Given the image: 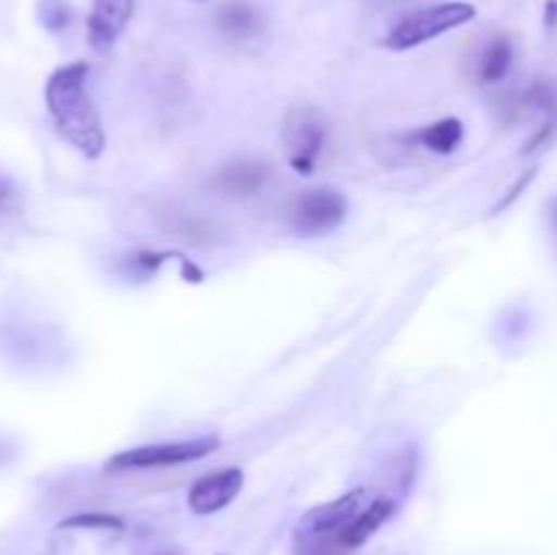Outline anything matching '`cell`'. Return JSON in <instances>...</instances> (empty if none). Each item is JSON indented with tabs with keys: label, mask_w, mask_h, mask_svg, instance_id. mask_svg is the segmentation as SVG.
Listing matches in <instances>:
<instances>
[{
	"label": "cell",
	"mask_w": 557,
	"mask_h": 555,
	"mask_svg": "<svg viewBox=\"0 0 557 555\" xmlns=\"http://www.w3.org/2000/svg\"><path fill=\"white\" fill-rule=\"evenodd\" d=\"M158 555H172V553H158Z\"/></svg>",
	"instance_id": "d6986e66"
},
{
	"label": "cell",
	"mask_w": 557,
	"mask_h": 555,
	"mask_svg": "<svg viewBox=\"0 0 557 555\" xmlns=\"http://www.w3.org/2000/svg\"><path fill=\"white\" fill-rule=\"evenodd\" d=\"M11 201V188H9V183H3V180H0V210H5V205H9Z\"/></svg>",
	"instance_id": "2e32d148"
},
{
	"label": "cell",
	"mask_w": 557,
	"mask_h": 555,
	"mask_svg": "<svg viewBox=\"0 0 557 555\" xmlns=\"http://www.w3.org/2000/svg\"><path fill=\"white\" fill-rule=\"evenodd\" d=\"M38 22L44 30L60 33L71 25V5L69 0H38Z\"/></svg>",
	"instance_id": "5bb4252c"
},
{
	"label": "cell",
	"mask_w": 557,
	"mask_h": 555,
	"mask_svg": "<svg viewBox=\"0 0 557 555\" xmlns=\"http://www.w3.org/2000/svg\"><path fill=\"white\" fill-rule=\"evenodd\" d=\"M375 490L357 488L335 501L313 506L299 517L292 536L294 555H354V522L375 498Z\"/></svg>",
	"instance_id": "7a4b0ae2"
},
{
	"label": "cell",
	"mask_w": 557,
	"mask_h": 555,
	"mask_svg": "<svg viewBox=\"0 0 557 555\" xmlns=\"http://www.w3.org/2000/svg\"><path fill=\"white\" fill-rule=\"evenodd\" d=\"M348 201L337 188H313L288 207V223L299 237H324L346 221Z\"/></svg>",
	"instance_id": "8992f818"
},
{
	"label": "cell",
	"mask_w": 557,
	"mask_h": 555,
	"mask_svg": "<svg viewBox=\"0 0 557 555\" xmlns=\"http://www.w3.org/2000/svg\"><path fill=\"white\" fill-rule=\"evenodd\" d=\"M462 136H466V128L457 118H444L435 120V123L424 125V128L413 131L408 136V141L428 152H438V156H449L457 147L462 145Z\"/></svg>",
	"instance_id": "7c38bea8"
},
{
	"label": "cell",
	"mask_w": 557,
	"mask_h": 555,
	"mask_svg": "<svg viewBox=\"0 0 557 555\" xmlns=\"http://www.w3.org/2000/svg\"><path fill=\"white\" fill-rule=\"evenodd\" d=\"M87 74H90V65L85 60L60 65L47 79L44 101H47L54 131L85 158H98L107 147V134L87 92Z\"/></svg>",
	"instance_id": "6da1fadb"
},
{
	"label": "cell",
	"mask_w": 557,
	"mask_h": 555,
	"mask_svg": "<svg viewBox=\"0 0 557 555\" xmlns=\"http://www.w3.org/2000/svg\"><path fill=\"white\" fill-rule=\"evenodd\" d=\"M549 226H553V232L557 234V196L549 201Z\"/></svg>",
	"instance_id": "ac0fdd59"
},
{
	"label": "cell",
	"mask_w": 557,
	"mask_h": 555,
	"mask_svg": "<svg viewBox=\"0 0 557 555\" xmlns=\"http://www.w3.org/2000/svg\"><path fill=\"white\" fill-rule=\"evenodd\" d=\"M270 183V166L261 161H234L228 166L218 169L215 177H212V188L223 196H256L259 190H264V185Z\"/></svg>",
	"instance_id": "30bf717a"
},
{
	"label": "cell",
	"mask_w": 557,
	"mask_h": 555,
	"mask_svg": "<svg viewBox=\"0 0 557 555\" xmlns=\"http://www.w3.org/2000/svg\"><path fill=\"white\" fill-rule=\"evenodd\" d=\"M330 139V125L324 114L313 107H297L283 125L286 158L297 174H313Z\"/></svg>",
	"instance_id": "5b68a950"
},
{
	"label": "cell",
	"mask_w": 557,
	"mask_h": 555,
	"mask_svg": "<svg viewBox=\"0 0 557 555\" xmlns=\"http://www.w3.org/2000/svg\"><path fill=\"white\" fill-rule=\"evenodd\" d=\"M243 468H221V471L205 473L188 490V509L199 517L215 515V511L226 509L243 493Z\"/></svg>",
	"instance_id": "52a82bcc"
},
{
	"label": "cell",
	"mask_w": 557,
	"mask_h": 555,
	"mask_svg": "<svg viewBox=\"0 0 557 555\" xmlns=\"http://www.w3.org/2000/svg\"><path fill=\"white\" fill-rule=\"evenodd\" d=\"M163 261H166V254H131L125 267H128V272H134V275L150 278L156 275L158 267H161Z\"/></svg>",
	"instance_id": "9a60e30c"
},
{
	"label": "cell",
	"mask_w": 557,
	"mask_h": 555,
	"mask_svg": "<svg viewBox=\"0 0 557 555\" xmlns=\"http://www.w3.org/2000/svg\"><path fill=\"white\" fill-rule=\"evenodd\" d=\"M221 446L218 435H201V439L188 441H166V444H147L136 446V449L117 452L109 457L107 471H147V468H172L185 466L207 457Z\"/></svg>",
	"instance_id": "277c9868"
},
{
	"label": "cell",
	"mask_w": 557,
	"mask_h": 555,
	"mask_svg": "<svg viewBox=\"0 0 557 555\" xmlns=\"http://www.w3.org/2000/svg\"><path fill=\"white\" fill-rule=\"evenodd\" d=\"M63 531L71 528H79V531H125L123 517L107 515V511H79V515H71L65 520H60Z\"/></svg>",
	"instance_id": "4fadbf2b"
},
{
	"label": "cell",
	"mask_w": 557,
	"mask_h": 555,
	"mask_svg": "<svg viewBox=\"0 0 557 555\" xmlns=\"http://www.w3.org/2000/svg\"><path fill=\"white\" fill-rule=\"evenodd\" d=\"M134 14V0H92L87 16V41L96 52H107L114 47Z\"/></svg>",
	"instance_id": "9c48e42d"
},
{
	"label": "cell",
	"mask_w": 557,
	"mask_h": 555,
	"mask_svg": "<svg viewBox=\"0 0 557 555\" xmlns=\"http://www.w3.org/2000/svg\"><path fill=\"white\" fill-rule=\"evenodd\" d=\"M267 20L248 0H232L215 16V30L228 41H250L264 30Z\"/></svg>",
	"instance_id": "8fae6325"
},
{
	"label": "cell",
	"mask_w": 557,
	"mask_h": 555,
	"mask_svg": "<svg viewBox=\"0 0 557 555\" xmlns=\"http://www.w3.org/2000/svg\"><path fill=\"white\" fill-rule=\"evenodd\" d=\"M511 65H515V41L506 33H495L479 41L466 60L468 76L479 85H498L509 76Z\"/></svg>",
	"instance_id": "ba28073f"
},
{
	"label": "cell",
	"mask_w": 557,
	"mask_h": 555,
	"mask_svg": "<svg viewBox=\"0 0 557 555\" xmlns=\"http://www.w3.org/2000/svg\"><path fill=\"white\" fill-rule=\"evenodd\" d=\"M557 22V0H549L547 3V25L553 27Z\"/></svg>",
	"instance_id": "e0dca14e"
},
{
	"label": "cell",
	"mask_w": 557,
	"mask_h": 555,
	"mask_svg": "<svg viewBox=\"0 0 557 555\" xmlns=\"http://www.w3.org/2000/svg\"><path fill=\"white\" fill-rule=\"evenodd\" d=\"M473 16H476V5L466 3V0H446V3L411 11L386 33L384 47L392 52H408V49L422 47V44L455 30V27L468 25Z\"/></svg>",
	"instance_id": "3957f363"
}]
</instances>
